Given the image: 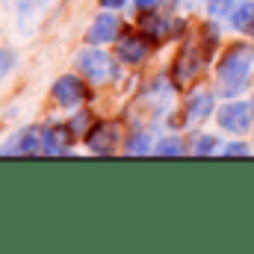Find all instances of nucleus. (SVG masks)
Returning <instances> with one entry per match:
<instances>
[{"label": "nucleus", "instance_id": "12", "mask_svg": "<svg viewBox=\"0 0 254 254\" xmlns=\"http://www.w3.org/2000/svg\"><path fill=\"white\" fill-rule=\"evenodd\" d=\"M231 24H234V30L254 39V0H243V6H237L231 12Z\"/></svg>", "mask_w": 254, "mask_h": 254}, {"label": "nucleus", "instance_id": "1", "mask_svg": "<svg viewBox=\"0 0 254 254\" xmlns=\"http://www.w3.org/2000/svg\"><path fill=\"white\" fill-rule=\"evenodd\" d=\"M254 68V48L240 42L234 48H228L219 60V92L228 95V98H237L246 86H249V77H252Z\"/></svg>", "mask_w": 254, "mask_h": 254}, {"label": "nucleus", "instance_id": "19", "mask_svg": "<svg viewBox=\"0 0 254 254\" xmlns=\"http://www.w3.org/2000/svg\"><path fill=\"white\" fill-rule=\"evenodd\" d=\"M160 3H163V0H136V6H139V9H157Z\"/></svg>", "mask_w": 254, "mask_h": 254}, {"label": "nucleus", "instance_id": "8", "mask_svg": "<svg viewBox=\"0 0 254 254\" xmlns=\"http://www.w3.org/2000/svg\"><path fill=\"white\" fill-rule=\"evenodd\" d=\"M54 98H57V104H63V107H77V104L86 98V86L80 83V77L65 74V77H60V80L54 83Z\"/></svg>", "mask_w": 254, "mask_h": 254}, {"label": "nucleus", "instance_id": "3", "mask_svg": "<svg viewBox=\"0 0 254 254\" xmlns=\"http://www.w3.org/2000/svg\"><path fill=\"white\" fill-rule=\"evenodd\" d=\"M219 127L228 130V133H246L254 122V107L246 101H231L219 110Z\"/></svg>", "mask_w": 254, "mask_h": 254}, {"label": "nucleus", "instance_id": "10", "mask_svg": "<svg viewBox=\"0 0 254 254\" xmlns=\"http://www.w3.org/2000/svg\"><path fill=\"white\" fill-rule=\"evenodd\" d=\"M71 136H74V130H68V127H48L45 136H42V154H51V157L65 154Z\"/></svg>", "mask_w": 254, "mask_h": 254}, {"label": "nucleus", "instance_id": "20", "mask_svg": "<svg viewBox=\"0 0 254 254\" xmlns=\"http://www.w3.org/2000/svg\"><path fill=\"white\" fill-rule=\"evenodd\" d=\"M107 9H119V6H125V0H101Z\"/></svg>", "mask_w": 254, "mask_h": 254}, {"label": "nucleus", "instance_id": "6", "mask_svg": "<svg viewBox=\"0 0 254 254\" xmlns=\"http://www.w3.org/2000/svg\"><path fill=\"white\" fill-rule=\"evenodd\" d=\"M119 33H122V21H119V15H113V12H101V15L92 21V27L86 30V42H89V45H107V42H116Z\"/></svg>", "mask_w": 254, "mask_h": 254}, {"label": "nucleus", "instance_id": "13", "mask_svg": "<svg viewBox=\"0 0 254 254\" xmlns=\"http://www.w3.org/2000/svg\"><path fill=\"white\" fill-rule=\"evenodd\" d=\"M125 151L130 154V157H142V154H151V136H148V133H133V136H127Z\"/></svg>", "mask_w": 254, "mask_h": 254}, {"label": "nucleus", "instance_id": "11", "mask_svg": "<svg viewBox=\"0 0 254 254\" xmlns=\"http://www.w3.org/2000/svg\"><path fill=\"white\" fill-rule=\"evenodd\" d=\"M213 107H216V101H213V95L210 92H198V95H192L190 104H187V122H204L210 113H213Z\"/></svg>", "mask_w": 254, "mask_h": 254}, {"label": "nucleus", "instance_id": "9", "mask_svg": "<svg viewBox=\"0 0 254 254\" xmlns=\"http://www.w3.org/2000/svg\"><path fill=\"white\" fill-rule=\"evenodd\" d=\"M116 54H119L122 63L139 65L148 57V42H145L142 36H122V39L116 42Z\"/></svg>", "mask_w": 254, "mask_h": 254}, {"label": "nucleus", "instance_id": "21", "mask_svg": "<svg viewBox=\"0 0 254 254\" xmlns=\"http://www.w3.org/2000/svg\"><path fill=\"white\" fill-rule=\"evenodd\" d=\"M6 3H30V0H6Z\"/></svg>", "mask_w": 254, "mask_h": 254}, {"label": "nucleus", "instance_id": "15", "mask_svg": "<svg viewBox=\"0 0 254 254\" xmlns=\"http://www.w3.org/2000/svg\"><path fill=\"white\" fill-rule=\"evenodd\" d=\"M210 18H228L234 12V0H207Z\"/></svg>", "mask_w": 254, "mask_h": 254}, {"label": "nucleus", "instance_id": "18", "mask_svg": "<svg viewBox=\"0 0 254 254\" xmlns=\"http://www.w3.org/2000/svg\"><path fill=\"white\" fill-rule=\"evenodd\" d=\"M12 63H15V57H12L9 51H3V54H0V71H6V68H12Z\"/></svg>", "mask_w": 254, "mask_h": 254}, {"label": "nucleus", "instance_id": "5", "mask_svg": "<svg viewBox=\"0 0 254 254\" xmlns=\"http://www.w3.org/2000/svg\"><path fill=\"white\" fill-rule=\"evenodd\" d=\"M201 63H204V54H201L192 42L184 45L181 57L175 60V68H172V80H175L178 86H190L192 80L201 74Z\"/></svg>", "mask_w": 254, "mask_h": 254}, {"label": "nucleus", "instance_id": "7", "mask_svg": "<svg viewBox=\"0 0 254 254\" xmlns=\"http://www.w3.org/2000/svg\"><path fill=\"white\" fill-rule=\"evenodd\" d=\"M36 151H42V136L33 127L15 133L6 145H0V154H9V157H24V154H36Z\"/></svg>", "mask_w": 254, "mask_h": 254}, {"label": "nucleus", "instance_id": "4", "mask_svg": "<svg viewBox=\"0 0 254 254\" xmlns=\"http://www.w3.org/2000/svg\"><path fill=\"white\" fill-rule=\"evenodd\" d=\"M86 145L95 154H113L122 145V125L119 122H101L86 133Z\"/></svg>", "mask_w": 254, "mask_h": 254}, {"label": "nucleus", "instance_id": "17", "mask_svg": "<svg viewBox=\"0 0 254 254\" xmlns=\"http://www.w3.org/2000/svg\"><path fill=\"white\" fill-rule=\"evenodd\" d=\"M249 154H252V148L246 142H231L222 148V157H249Z\"/></svg>", "mask_w": 254, "mask_h": 254}, {"label": "nucleus", "instance_id": "16", "mask_svg": "<svg viewBox=\"0 0 254 254\" xmlns=\"http://www.w3.org/2000/svg\"><path fill=\"white\" fill-rule=\"evenodd\" d=\"M213 151H216V136H210V133H201V136L195 139V148H192V154L204 157V154H213Z\"/></svg>", "mask_w": 254, "mask_h": 254}, {"label": "nucleus", "instance_id": "22", "mask_svg": "<svg viewBox=\"0 0 254 254\" xmlns=\"http://www.w3.org/2000/svg\"><path fill=\"white\" fill-rule=\"evenodd\" d=\"M252 107H254V98H252Z\"/></svg>", "mask_w": 254, "mask_h": 254}, {"label": "nucleus", "instance_id": "2", "mask_svg": "<svg viewBox=\"0 0 254 254\" xmlns=\"http://www.w3.org/2000/svg\"><path fill=\"white\" fill-rule=\"evenodd\" d=\"M77 68L80 74H86L92 83H110L116 77V65H113V57L107 51H101L98 45L86 48L77 54Z\"/></svg>", "mask_w": 254, "mask_h": 254}, {"label": "nucleus", "instance_id": "14", "mask_svg": "<svg viewBox=\"0 0 254 254\" xmlns=\"http://www.w3.org/2000/svg\"><path fill=\"white\" fill-rule=\"evenodd\" d=\"M154 154H157V157H181V154H187V148H184V142H181L178 136H166V139L154 148Z\"/></svg>", "mask_w": 254, "mask_h": 254}]
</instances>
